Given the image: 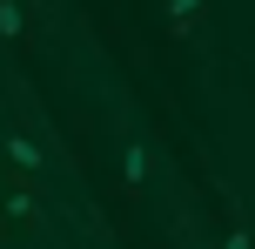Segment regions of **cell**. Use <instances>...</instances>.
I'll return each mask as SVG.
<instances>
[{"label": "cell", "mask_w": 255, "mask_h": 249, "mask_svg": "<svg viewBox=\"0 0 255 249\" xmlns=\"http://www.w3.org/2000/svg\"><path fill=\"white\" fill-rule=\"evenodd\" d=\"M40 189L34 175H0V229L7 236H27V229H40Z\"/></svg>", "instance_id": "obj_1"}, {"label": "cell", "mask_w": 255, "mask_h": 249, "mask_svg": "<svg viewBox=\"0 0 255 249\" xmlns=\"http://www.w3.org/2000/svg\"><path fill=\"white\" fill-rule=\"evenodd\" d=\"M0 155L13 162V175H40V169H47V148H40L34 135H13V128L0 135Z\"/></svg>", "instance_id": "obj_2"}, {"label": "cell", "mask_w": 255, "mask_h": 249, "mask_svg": "<svg viewBox=\"0 0 255 249\" xmlns=\"http://www.w3.org/2000/svg\"><path fill=\"white\" fill-rule=\"evenodd\" d=\"M148 175H154V148L148 142H128L121 148V189L134 196V189H148Z\"/></svg>", "instance_id": "obj_3"}, {"label": "cell", "mask_w": 255, "mask_h": 249, "mask_svg": "<svg viewBox=\"0 0 255 249\" xmlns=\"http://www.w3.org/2000/svg\"><path fill=\"white\" fill-rule=\"evenodd\" d=\"M0 40H7V47L27 40V7H20V0H0Z\"/></svg>", "instance_id": "obj_4"}, {"label": "cell", "mask_w": 255, "mask_h": 249, "mask_svg": "<svg viewBox=\"0 0 255 249\" xmlns=\"http://www.w3.org/2000/svg\"><path fill=\"white\" fill-rule=\"evenodd\" d=\"M202 7H208V0H168V27H175V34H188Z\"/></svg>", "instance_id": "obj_5"}, {"label": "cell", "mask_w": 255, "mask_h": 249, "mask_svg": "<svg viewBox=\"0 0 255 249\" xmlns=\"http://www.w3.org/2000/svg\"><path fill=\"white\" fill-rule=\"evenodd\" d=\"M222 249H255V243H249V229H229V236H222Z\"/></svg>", "instance_id": "obj_6"}]
</instances>
